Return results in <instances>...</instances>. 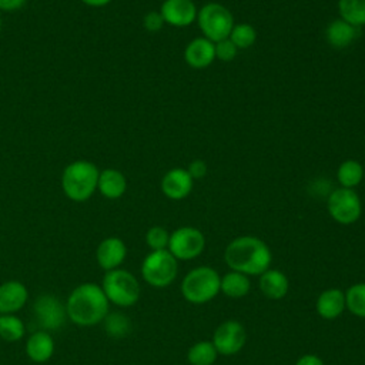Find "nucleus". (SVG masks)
Instances as JSON below:
<instances>
[{"mask_svg":"<svg viewBox=\"0 0 365 365\" xmlns=\"http://www.w3.org/2000/svg\"><path fill=\"white\" fill-rule=\"evenodd\" d=\"M100 171L87 160L70 163L61 175V187L64 194L73 201H86L97 190Z\"/></svg>","mask_w":365,"mask_h":365,"instance_id":"obj_3","label":"nucleus"},{"mask_svg":"<svg viewBox=\"0 0 365 365\" xmlns=\"http://www.w3.org/2000/svg\"><path fill=\"white\" fill-rule=\"evenodd\" d=\"M96 257H97L98 265L103 269L111 271V269L118 268L123 264V261L125 259L127 247L123 242V240H120L117 237H108L98 244Z\"/></svg>","mask_w":365,"mask_h":365,"instance_id":"obj_14","label":"nucleus"},{"mask_svg":"<svg viewBox=\"0 0 365 365\" xmlns=\"http://www.w3.org/2000/svg\"><path fill=\"white\" fill-rule=\"evenodd\" d=\"M143 26L147 31L155 33L160 31L164 26V20L160 11H148L143 19Z\"/></svg>","mask_w":365,"mask_h":365,"instance_id":"obj_32","label":"nucleus"},{"mask_svg":"<svg viewBox=\"0 0 365 365\" xmlns=\"http://www.w3.org/2000/svg\"><path fill=\"white\" fill-rule=\"evenodd\" d=\"M184 60L192 68H205L211 66L215 60L214 43L205 37L192 38L184 50Z\"/></svg>","mask_w":365,"mask_h":365,"instance_id":"obj_15","label":"nucleus"},{"mask_svg":"<svg viewBox=\"0 0 365 365\" xmlns=\"http://www.w3.org/2000/svg\"><path fill=\"white\" fill-rule=\"evenodd\" d=\"M364 181H365V173H364Z\"/></svg>","mask_w":365,"mask_h":365,"instance_id":"obj_37","label":"nucleus"},{"mask_svg":"<svg viewBox=\"0 0 365 365\" xmlns=\"http://www.w3.org/2000/svg\"><path fill=\"white\" fill-rule=\"evenodd\" d=\"M358 36H359V27L349 24L341 17L332 20L325 29V38L335 48L348 47L355 41Z\"/></svg>","mask_w":365,"mask_h":365,"instance_id":"obj_19","label":"nucleus"},{"mask_svg":"<svg viewBox=\"0 0 365 365\" xmlns=\"http://www.w3.org/2000/svg\"><path fill=\"white\" fill-rule=\"evenodd\" d=\"M29 292L20 281H7L0 285V314L17 312L26 304Z\"/></svg>","mask_w":365,"mask_h":365,"instance_id":"obj_18","label":"nucleus"},{"mask_svg":"<svg viewBox=\"0 0 365 365\" xmlns=\"http://www.w3.org/2000/svg\"><path fill=\"white\" fill-rule=\"evenodd\" d=\"M259 289L265 298L278 301L288 294L289 279L282 271L268 268L259 275Z\"/></svg>","mask_w":365,"mask_h":365,"instance_id":"obj_17","label":"nucleus"},{"mask_svg":"<svg viewBox=\"0 0 365 365\" xmlns=\"http://www.w3.org/2000/svg\"><path fill=\"white\" fill-rule=\"evenodd\" d=\"M211 342L214 344L218 355L232 356L245 346L247 331L240 321L227 319L215 328Z\"/></svg>","mask_w":365,"mask_h":365,"instance_id":"obj_10","label":"nucleus"},{"mask_svg":"<svg viewBox=\"0 0 365 365\" xmlns=\"http://www.w3.org/2000/svg\"><path fill=\"white\" fill-rule=\"evenodd\" d=\"M295 365H325V362L315 354H304L297 359Z\"/></svg>","mask_w":365,"mask_h":365,"instance_id":"obj_34","label":"nucleus"},{"mask_svg":"<svg viewBox=\"0 0 365 365\" xmlns=\"http://www.w3.org/2000/svg\"><path fill=\"white\" fill-rule=\"evenodd\" d=\"M27 356L33 362H46L54 352V341L47 331H36L30 335L26 344Z\"/></svg>","mask_w":365,"mask_h":365,"instance_id":"obj_20","label":"nucleus"},{"mask_svg":"<svg viewBox=\"0 0 365 365\" xmlns=\"http://www.w3.org/2000/svg\"><path fill=\"white\" fill-rule=\"evenodd\" d=\"M205 248V237L195 227H180L170 234L167 250L177 261L194 259L202 254Z\"/></svg>","mask_w":365,"mask_h":365,"instance_id":"obj_9","label":"nucleus"},{"mask_svg":"<svg viewBox=\"0 0 365 365\" xmlns=\"http://www.w3.org/2000/svg\"><path fill=\"white\" fill-rule=\"evenodd\" d=\"M0 27H1V19H0Z\"/></svg>","mask_w":365,"mask_h":365,"instance_id":"obj_38","label":"nucleus"},{"mask_svg":"<svg viewBox=\"0 0 365 365\" xmlns=\"http://www.w3.org/2000/svg\"><path fill=\"white\" fill-rule=\"evenodd\" d=\"M170 241V232L160 225L151 227L145 234V242L151 248V251L167 250Z\"/></svg>","mask_w":365,"mask_h":365,"instance_id":"obj_30","label":"nucleus"},{"mask_svg":"<svg viewBox=\"0 0 365 365\" xmlns=\"http://www.w3.org/2000/svg\"><path fill=\"white\" fill-rule=\"evenodd\" d=\"M104 329L107 335L113 338H123L130 332V321L125 315L120 312H114L110 315L107 314V317L104 318Z\"/></svg>","mask_w":365,"mask_h":365,"instance_id":"obj_29","label":"nucleus"},{"mask_svg":"<svg viewBox=\"0 0 365 365\" xmlns=\"http://www.w3.org/2000/svg\"><path fill=\"white\" fill-rule=\"evenodd\" d=\"M178 272V262L168 250L151 251L141 264L144 281L154 288H165L174 282Z\"/></svg>","mask_w":365,"mask_h":365,"instance_id":"obj_6","label":"nucleus"},{"mask_svg":"<svg viewBox=\"0 0 365 365\" xmlns=\"http://www.w3.org/2000/svg\"><path fill=\"white\" fill-rule=\"evenodd\" d=\"M317 314L322 319H336L346 309L345 307V292L339 288H327L324 289L315 301Z\"/></svg>","mask_w":365,"mask_h":365,"instance_id":"obj_16","label":"nucleus"},{"mask_svg":"<svg viewBox=\"0 0 365 365\" xmlns=\"http://www.w3.org/2000/svg\"><path fill=\"white\" fill-rule=\"evenodd\" d=\"M187 171H188V174L191 175L192 180H201V178H204L207 175L208 165H207V163L204 160L198 158V160H194V161H191L188 164Z\"/></svg>","mask_w":365,"mask_h":365,"instance_id":"obj_33","label":"nucleus"},{"mask_svg":"<svg viewBox=\"0 0 365 365\" xmlns=\"http://www.w3.org/2000/svg\"><path fill=\"white\" fill-rule=\"evenodd\" d=\"M338 11L349 24L359 29L365 26V0H338Z\"/></svg>","mask_w":365,"mask_h":365,"instance_id":"obj_25","label":"nucleus"},{"mask_svg":"<svg viewBox=\"0 0 365 365\" xmlns=\"http://www.w3.org/2000/svg\"><path fill=\"white\" fill-rule=\"evenodd\" d=\"M197 23L202 31V37L212 43L228 38L232 27L234 17L231 11L220 3H207L197 13Z\"/></svg>","mask_w":365,"mask_h":365,"instance_id":"obj_7","label":"nucleus"},{"mask_svg":"<svg viewBox=\"0 0 365 365\" xmlns=\"http://www.w3.org/2000/svg\"><path fill=\"white\" fill-rule=\"evenodd\" d=\"M160 13L164 23L174 27H185L197 20L198 9L192 0H165Z\"/></svg>","mask_w":365,"mask_h":365,"instance_id":"obj_12","label":"nucleus"},{"mask_svg":"<svg viewBox=\"0 0 365 365\" xmlns=\"http://www.w3.org/2000/svg\"><path fill=\"white\" fill-rule=\"evenodd\" d=\"M365 170L356 160H345L336 170V180L344 188H355L364 180Z\"/></svg>","mask_w":365,"mask_h":365,"instance_id":"obj_23","label":"nucleus"},{"mask_svg":"<svg viewBox=\"0 0 365 365\" xmlns=\"http://www.w3.org/2000/svg\"><path fill=\"white\" fill-rule=\"evenodd\" d=\"M327 208L334 221L342 225L354 224L362 214V202L352 188H336L327 198Z\"/></svg>","mask_w":365,"mask_h":365,"instance_id":"obj_8","label":"nucleus"},{"mask_svg":"<svg viewBox=\"0 0 365 365\" xmlns=\"http://www.w3.org/2000/svg\"><path fill=\"white\" fill-rule=\"evenodd\" d=\"M33 311L40 331H57L64 325L67 318L66 307L51 294L40 295L33 305Z\"/></svg>","mask_w":365,"mask_h":365,"instance_id":"obj_11","label":"nucleus"},{"mask_svg":"<svg viewBox=\"0 0 365 365\" xmlns=\"http://www.w3.org/2000/svg\"><path fill=\"white\" fill-rule=\"evenodd\" d=\"M24 335V324L13 314L0 315V338L7 342H16Z\"/></svg>","mask_w":365,"mask_h":365,"instance_id":"obj_27","label":"nucleus"},{"mask_svg":"<svg viewBox=\"0 0 365 365\" xmlns=\"http://www.w3.org/2000/svg\"><path fill=\"white\" fill-rule=\"evenodd\" d=\"M103 291L108 299L118 307H131L140 298V284L127 269H111L103 278Z\"/></svg>","mask_w":365,"mask_h":365,"instance_id":"obj_5","label":"nucleus"},{"mask_svg":"<svg viewBox=\"0 0 365 365\" xmlns=\"http://www.w3.org/2000/svg\"><path fill=\"white\" fill-rule=\"evenodd\" d=\"M66 311L70 321L77 325H96L107 317L108 299L100 285L94 282H84L76 287L70 294Z\"/></svg>","mask_w":365,"mask_h":365,"instance_id":"obj_2","label":"nucleus"},{"mask_svg":"<svg viewBox=\"0 0 365 365\" xmlns=\"http://www.w3.org/2000/svg\"><path fill=\"white\" fill-rule=\"evenodd\" d=\"M228 38L234 43L237 48H248L257 40V30L254 29V26L248 23L234 24Z\"/></svg>","mask_w":365,"mask_h":365,"instance_id":"obj_28","label":"nucleus"},{"mask_svg":"<svg viewBox=\"0 0 365 365\" xmlns=\"http://www.w3.org/2000/svg\"><path fill=\"white\" fill-rule=\"evenodd\" d=\"M194 185V180L187 168H173L167 171L161 180V191L170 200L185 198Z\"/></svg>","mask_w":365,"mask_h":365,"instance_id":"obj_13","label":"nucleus"},{"mask_svg":"<svg viewBox=\"0 0 365 365\" xmlns=\"http://www.w3.org/2000/svg\"><path fill=\"white\" fill-rule=\"evenodd\" d=\"M224 259L230 269L245 275H261L272 261L268 244L254 235H241L228 242Z\"/></svg>","mask_w":365,"mask_h":365,"instance_id":"obj_1","label":"nucleus"},{"mask_svg":"<svg viewBox=\"0 0 365 365\" xmlns=\"http://www.w3.org/2000/svg\"><path fill=\"white\" fill-rule=\"evenodd\" d=\"M218 352L211 341H198L192 344L187 352L190 365H212L217 361Z\"/></svg>","mask_w":365,"mask_h":365,"instance_id":"obj_24","label":"nucleus"},{"mask_svg":"<svg viewBox=\"0 0 365 365\" xmlns=\"http://www.w3.org/2000/svg\"><path fill=\"white\" fill-rule=\"evenodd\" d=\"M26 0H0V10L13 11L20 9Z\"/></svg>","mask_w":365,"mask_h":365,"instance_id":"obj_35","label":"nucleus"},{"mask_svg":"<svg viewBox=\"0 0 365 365\" xmlns=\"http://www.w3.org/2000/svg\"><path fill=\"white\" fill-rule=\"evenodd\" d=\"M97 190L107 198H120L127 190V180L124 174L114 168H106L98 174Z\"/></svg>","mask_w":365,"mask_h":365,"instance_id":"obj_21","label":"nucleus"},{"mask_svg":"<svg viewBox=\"0 0 365 365\" xmlns=\"http://www.w3.org/2000/svg\"><path fill=\"white\" fill-rule=\"evenodd\" d=\"M251 289V281L250 277L245 274H241L238 271H228L221 277L220 284V292H222L228 298H242L245 297Z\"/></svg>","mask_w":365,"mask_h":365,"instance_id":"obj_22","label":"nucleus"},{"mask_svg":"<svg viewBox=\"0 0 365 365\" xmlns=\"http://www.w3.org/2000/svg\"><path fill=\"white\" fill-rule=\"evenodd\" d=\"M346 309L358 317L365 318V282H355L345 291Z\"/></svg>","mask_w":365,"mask_h":365,"instance_id":"obj_26","label":"nucleus"},{"mask_svg":"<svg viewBox=\"0 0 365 365\" xmlns=\"http://www.w3.org/2000/svg\"><path fill=\"white\" fill-rule=\"evenodd\" d=\"M221 275L208 265H200L188 271L181 281V294L185 301L200 305L214 299L220 292Z\"/></svg>","mask_w":365,"mask_h":365,"instance_id":"obj_4","label":"nucleus"},{"mask_svg":"<svg viewBox=\"0 0 365 365\" xmlns=\"http://www.w3.org/2000/svg\"><path fill=\"white\" fill-rule=\"evenodd\" d=\"M81 1L91 7H103V6L108 4L111 0H81Z\"/></svg>","mask_w":365,"mask_h":365,"instance_id":"obj_36","label":"nucleus"},{"mask_svg":"<svg viewBox=\"0 0 365 365\" xmlns=\"http://www.w3.org/2000/svg\"><path fill=\"white\" fill-rule=\"evenodd\" d=\"M214 47H215V58L225 63L234 60L238 51V48L234 46V43L230 38H224L214 43Z\"/></svg>","mask_w":365,"mask_h":365,"instance_id":"obj_31","label":"nucleus"}]
</instances>
